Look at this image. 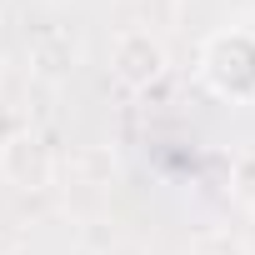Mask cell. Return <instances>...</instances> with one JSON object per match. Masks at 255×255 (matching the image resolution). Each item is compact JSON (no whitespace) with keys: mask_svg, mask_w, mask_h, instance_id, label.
I'll list each match as a JSON object with an SVG mask.
<instances>
[{"mask_svg":"<svg viewBox=\"0 0 255 255\" xmlns=\"http://www.w3.org/2000/svg\"><path fill=\"white\" fill-rule=\"evenodd\" d=\"M200 70H205V80H210L215 95L250 100L255 95V35H245V30L210 35L205 55H200Z\"/></svg>","mask_w":255,"mask_h":255,"instance_id":"1","label":"cell"},{"mask_svg":"<svg viewBox=\"0 0 255 255\" xmlns=\"http://www.w3.org/2000/svg\"><path fill=\"white\" fill-rule=\"evenodd\" d=\"M30 55H35V65H40L45 75L75 70V40H70L65 30H40V35L30 40Z\"/></svg>","mask_w":255,"mask_h":255,"instance_id":"4","label":"cell"},{"mask_svg":"<svg viewBox=\"0 0 255 255\" xmlns=\"http://www.w3.org/2000/svg\"><path fill=\"white\" fill-rule=\"evenodd\" d=\"M0 175L15 190H45L55 180V150L35 130H10L0 140Z\"/></svg>","mask_w":255,"mask_h":255,"instance_id":"2","label":"cell"},{"mask_svg":"<svg viewBox=\"0 0 255 255\" xmlns=\"http://www.w3.org/2000/svg\"><path fill=\"white\" fill-rule=\"evenodd\" d=\"M165 45L150 35V30H125L115 45H110V75L125 85V90H150L160 75H165Z\"/></svg>","mask_w":255,"mask_h":255,"instance_id":"3","label":"cell"},{"mask_svg":"<svg viewBox=\"0 0 255 255\" xmlns=\"http://www.w3.org/2000/svg\"><path fill=\"white\" fill-rule=\"evenodd\" d=\"M0 255H10V250H0Z\"/></svg>","mask_w":255,"mask_h":255,"instance_id":"5","label":"cell"}]
</instances>
